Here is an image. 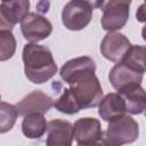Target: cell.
<instances>
[{
    "mask_svg": "<svg viewBox=\"0 0 146 146\" xmlns=\"http://www.w3.org/2000/svg\"><path fill=\"white\" fill-rule=\"evenodd\" d=\"M55 102L52 100L51 97L46 95L44 92L40 90L32 91L27 96H25L17 105V111L18 114L21 115H29V114H34V113H47L52 106Z\"/></svg>",
    "mask_w": 146,
    "mask_h": 146,
    "instance_id": "8fae6325",
    "label": "cell"
},
{
    "mask_svg": "<svg viewBox=\"0 0 146 146\" xmlns=\"http://www.w3.org/2000/svg\"><path fill=\"white\" fill-rule=\"evenodd\" d=\"M95 71H96V64L94 59H91L90 57L83 56V57H76L66 62L60 68V76L66 83L71 84L75 80L84 75L95 74Z\"/></svg>",
    "mask_w": 146,
    "mask_h": 146,
    "instance_id": "30bf717a",
    "label": "cell"
},
{
    "mask_svg": "<svg viewBox=\"0 0 146 146\" xmlns=\"http://www.w3.org/2000/svg\"><path fill=\"white\" fill-rule=\"evenodd\" d=\"M123 98L125 111L130 114H141L146 111V91L139 86L120 94Z\"/></svg>",
    "mask_w": 146,
    "mask_h": 146,
    "instance_id": "9a60e30c",
    "label": "cell"
},
{
    "mask_svg": "<svg viewBox=\"0 0 146 146\" xmlns=\"http://www.w3.org/2000/svg\"><path fill=\"white\" fill-rule=\"evenodd\" d=\"M95 3L82 0H73L65 5L62 11L64 26L72 31L84 29L92 17V6Z\"/></svg>",
    "mask_w": 146,
    "mask_h": 146,
    "instance_id": "277c9868",
    "label": "cell"
},
{
    "mask_svg": "<svg viewBox=\"0 0 146 146\" xmlns=\"http://www.w3.org/2000/svg\"><path fill=\"white\" fill-rule=\"evenodd\" d=\"M21 30L24 38L34 43L48 38L52 31V25L42 15L30 13L21 23Z\"/></svg>",
    "mask_w": 146,
    "mask_h": 146,
    "instance_id": "8992f818",
    "label": "cell"
},
{
    "mask_svg": "<svg viewBox=\"0 0 146 146\" xmlns=\"http://www.w3.org/2000/svg\"><path fill=\"white\" fill-rule=\"evenodd\" d=\"M73 137V125L70 122L52 120L48 123L47 146H71Z\"/></svg>",
    "mask_w": 146,
    "mask_h": 146,
    "instance_id": "4fadbf2b",
    "label": "cell"
},
{
    "mask_svg": "<svg viewBox=\"0 0 146 146\" xmlns=\"http://www.w3.org/2000/svg\"><path fill=\"white\" fill-rule=\"evenodd\" d=\"M30 2L26 0L2 1L0 3V27L3 31H11L18 22H23L29 15Z\"/></svg>",
    "mask_w": 146,
    "mask_h": 146,
    "instance_id": "52a82bcc",
    "label": "cell"
},
{
    "mask_svg": "<svg viewBox=\"0 0 146 146\" xmlns=\"http://www.w3.org/2000/svg\"><path fill=\"white\" fill-rule=\"evenodd\" d=\"M16 50V40L11 31L0 30V60H7L13 57Z\"/></svg>",
    "mask_w": 146,
    "mask_h": 146,
    "instance_id": "ffe728a7",
    "label": "cell"
},
{
    "mask_svg": "<svg viewBox=\"0 0 146 146\" xmlns=\"http://www.w3.org/2000/svg\"><path fill=\"white\" fill-rule=\"evenodd\" d=\"M23 62L25 75L33 83H43L57 72V65L50 50L43 46L26 44L23 49Z\"/></svg>",
    "mask_w": 146,
    "mask_h": 146,
    "instance_id": "6da1fadb",
    "label": "cell"
},
{
    "mask_svg": "<svg viewBox=\"0 0 146 146\" xmlns=\"http://www.w3.org/2000/svg\"><path fill=\"white\" fill-rule=\"evenodd\" d=\"M73 131L78 144L97 143L103 138L100 122L95 117H82L76 120L73 125Z\"/></svg>",
    "mask_w": 146,
    "mask_h": 146,
    "instance_id": "7c38bea8",
    "label": "cell"
},
{
    "mask_svg": "<svg viewBox=\"0 0 146 146\" xmlns=\"http://www.w3.org/2000/svg\"><path fill=\"white\" fill-rule=\"evenodd\" d=\"M22 130L23 133L30 139L40 138L46 132V130H48V123L40 113L29 114L22 122Z\"/></svg>",
    "mask_w": 146,
    "mask_h": 146,
    "instance_id": "2e32d148",
    "label": "cell"
},
{
    "mask_svg": "<svg viewBox=\"0 0 146 146\" xmlns=\"http://www.w3.org/2000/svg\"><path fill=\"white\" fill-rule=\"evenodd\" d=\"M131 48L130 41L127 36L119 32L107 33L100 44V51L103 56L112 62L121 63L129 49Z\"/></svg>",
    "mask_w": 146,
    "mask_h": 146,
    "instance_id": "ba28073f",
    "label": "cell"
},
{
    "mask_svg": "<svg viewBox=\"0 0 146 146\" xmlns=\"http://www.w3.org/2000/svg\"><path fill=\"white\" fill-rule=\"evenodd\" d=\"M102 7L103 17L102 26L106 31H115L122 29L129 18L130 1L111 0L106 2L96 3Z\"/></svg>",
    "mask_w": 146,
    "mask_h": 146,
    "instance_id": "5b68a950",
    "label": "cell"
},
{
    "mask_svg": "<svg viewBox=\"0 0 146 146\" xmlns=\"http://www.w3.org/2000/svg\"><path fill=\"white\" fill-rule=\"evenodd\" d=\"M121 63L139 73H144L146 71V47L131 46Z\"/></svg>",
    "mask_w": 146,
    "mask_h": 146,
    "instance_id": "e0dca14e",
    "label": "cell"
},
{
    "mask_svg": "<svg viewBox=\"0 0 146 146\" xmlns=\"http://www.w3.org/2000/svg\"><path fill=\"white\" fill-rule=\"evenodd\" d=\"M136 18L138 22H143V23H146V2L141 3L138 9H137V13H136Z\"/></svg>",
    "mask_w": 146,
    "mask_h": 146,
    "instance_id": "44dd1931",
    "label": "cell"
},
{
    "mask_svg": "<svg viewBox=\"0 0 146 146\" xmlns=\"http://www.w3.org/2000/svg\"><path fill=\"white\" fill-rule=\"evenodd\" d=\"M1 120H0V132L5 133L6 131L10 130L15 122H16V117L18 115V111L17 107H15L11 104H8L6 102H1Z\"/></svg>",
    "mask_w": 146,
    "mask_h": 146,
    "instance_id": "d6986e66",
    "label": "cell"
},
{
    "mask_svg": "<svg viewBox=\"0 0 146 146\" xmlns=\"http://www.w3.org/2000/svg\"><path fill=\"white\" fill-rule=\"evenodd\" d=\"M141 35H143V39L146 41V25L143 27V30H141Z\"/></svg>",
    "mask_w": 146,
    "mask_h": 146,
    "instance_id": "603a6c76",
    "label": "cell"
},
{
    "mask_svg": "<svg viewBox=\"0 0 146 146\" xmlns=\"http://www.w3.org/2000/svg\"><path fill=\"white\" fill-rule=\"evenodd\" d=\"M68 89L81 110L95 107L99 105L103 99V89L95 74H88L75 80L70 84Z\"/></svg>",
    "mask_w": 146,
    "mask_h": 146,
    "instance_id": "3957f363",
    "label": "cell"
},
{
    "mask_svg": "<svg viewBox=\"0 0 146 146\" xmlns=\"http://www.w3.org/2000/svg\"><path fill=\"white\" fill-rule=\"evenodd\" d=\"M110 82L119 94L137 88L143 81V73H139L122 63L116 64L110 72Z\"/></svg>",
    "mask_w": 146,
    "mask_h": 146,
    "instance_id": "9c48e42d",
    "label": "cell"
},
{
    "mask_svg": "<svg viewBox=\"0 0 146 146\" xmlns=\"http://www.w3.org/2000/svg\"><path fill=\"white\" fill-rule=\"evenodd\" d=\"M54 106L59 112L65 113V114H74V113H78L81 110V107L79 106L78 102L75 100V98L72 95L70 89H64L63 94L55 102Z\"/></svg>",
    "mask_w": 146,
    "mask_h": 146,
    "instance_id": "ac0fdd59",
    "label": "cell"
},
{
    "mask_svg": "<svg viewBox=\"0 0 146 146\" xmlns=\"http://www.w3.org/2000/svg\"><path fill=\"white\" fill-rule=\"evenodd\" d=\"M78 146H104L103 141H97V143H89V144H78Z\"/></svg>",
    "mask_w": 146,
    "mask_h": 146,
    "instance_id": "7402d4cb",
    "label": "cell"
},
{
    "mask_svg": "<svg viewBox=\"0 0 146 146\" xmlns=\"http://www.w3.org/2000/svg\"><path fill=\"white\" fill-rule=\"evenodd\" d=\"M124 113H125V105L120 94H114V92L108 94L102 99L99 104L98 114L105 121L111 122L116 119H120L124 116Z\"/></svg>",
    "mask_w": 146,
    "mask_h": 146,
    "instance_id": "5bb4252c",
    "label": "cell"
},
{
    "mask_svg": "<svg viewBox=\"0 0 146 146\" xmlns=\"http://www.w3.org/2000/svg\"><path fill=\"white\" fill-rule=\"evenodd\" d=\"M139 128L138 123L128 115L111 121L105 133L103 135L102 141L104 146H122L129 144L138 138Z\"/></svg>",
    "mask_w": 146,
    "mask_h": 146,
    "instance_id": "7a4b0ae2",
    "label": "cell"
}]
</instances>
